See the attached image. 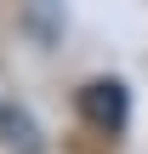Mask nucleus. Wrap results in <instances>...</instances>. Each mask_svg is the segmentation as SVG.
<instances>
[{"label": "nucleus", "mask_w": 148, "mask_h": 154, "mask_svg": "<svg viewBox=\"0 0 148 154\" xmlns=\"http://www.w3.org/2000/svg\"><path fill=\"white\" fill-rule=\"evenodd\" d=\"M86 114H91L97 126H125V86H120V80L86 86Z\"/></svg>", "instance_id": "nucleus-1"}]
</instances>
